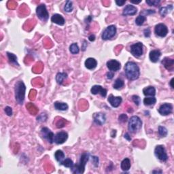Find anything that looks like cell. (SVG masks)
<instances>
[{"label": "cell", "mask_w": 174, "mask_h": 174, "mask_svg": "<svg viewBox=\"0 0 174 174\" xmlns=\"http://www.w3.org/2000/svg\"><path fill=\"white\" fill-rule=\"evenodd\" d=\"M124 71H125L126 76L129 80H135L138 79L140 77V67L134 62H127L124 66Z\"/></svg>", "instance_id": "obj_1"}, {"label": "cell", "mask_w": 174, "mask_h": 174, "mask_svg": "<svg viewBox=\"0 0 174 174\" xmlns=\"http://www.w3.org/2000/svg\"><path fill=\"white\" fill-rule=\"evenodd\" d=\"M25 91H26V87L23 81H18L16 82L14 87L15 99L20 105H22L25 100Z\"/></svg>", "instance_id": "obj_2"}, {"label": "cell", "mask_w": 174, "mask_h": 174, "mask_svg": "<svg viewBox=\"0 0 174 174\" xmlns=\"http://www.w3.org/2000/svg\"><path fill=\"white\" fill-rule=\"evenodd\" d=\"M90 158V155L88 153H83L80 157V160L79 163L74 165V167L71 169V171L74 173L80 174L83 173L85 169V166L87 163L89 161Z\"/></svg>", "instance_id": "obj_3"}, {"label": "cell", "mask_w": 174, "mask_h": 174, "mask_svg": "<svg viewBox=\"0 0 174 174\" xmlns=\"http://www.w3.org/2000/svg\"><path fill=\"white\" fill-rule=\"evenodd\" d=\"M142 127V121L140 117L133 116L131 117L128 124V129L132 133H135Z\"/></svg>", "instance_id": "obj_4"}, {"label": "cell", "mask_w": 174, "mask_h": 174, "mask_svg": "<svg viewBox=\"0 0 174 174\" xmlns=\"http://www.w3.org/2000/svg\"><path fill=\"white\" fill-rule=\"evenodd\" d=\"M36 14H37L38 18L42 21H46L48 19L49 14L44 4L38 5L36 8Z\"/></svg>", "instance_id": "obj_5"}, {"label": "cell", "mask_w": 174, "mask_h": 174, "mask_svg": "<svg viewBox=\"0 0 174 174\" xmlns=\"http://www.w3.org/2000/svg\"><path fill=\"white\" fill-rule=\"evenodd\" d=\"M116 34V27L114 25H110L106 28L102 33L101 38L103 40H108L112 38Z\"/></svg>", "instance_id": "obj_6"}, {"label": "cell", "mask_w": 174, "mask_h": 174, "mask_svg": "<svg viewBox=\"0 0 174 174\" xmlns=\"http://www.w3.org/2000/svg\"><path fill=\"white\" fill-rule=\"evenodd\" d=\"M155 155L157 158L162 161H166L168 159L167 154L165 148H164L163 146H157L155 149Z\"/></svg>", "instance_id": "obj_7"}, {"label": "cell", "mask_w": 174, "mask_h": 174, "mask_svg": "<svg viewBox=\"0 0 174 174\" xmlns=\"http://www.w3.org/2000/svg\"><path fill=\"white\" fill-rule=\"evenodd\" d=\"M130 51L135 57H140L143 54V44L137 42L131 45L130 48Z\"/></svg>", "instance_id": "obj_8"}, {"label": "cell", "mask_w": 174, "mask_h": 174, "mask_svg": "<svg viewBox=\"0 0 174 174\" xmlns=\"http://www.w3.org/2000/svg\"><path fill=\"white\" fill-rule=\"evenodd\" d=\"M155 33L159 37L163 38L168 34V28L165 24L159 23L158 25H156L155 29Z\"/></svg>", "instance_id": "obj_9"}, {"label": "cell", "mask_w": 174, "mask_h": 174, "mask_svg": "<svg viewBox=\"0 0 174 174\" xmlns=\"http://www.w3.org/2000/svg\"><path fill=\"white\" fill-rule=\"evenodd\" d=\"M41 135L44 139L46 140L50 144L54 142V135L48 128L44 127L41 129Z\"/></svg>", "instance_id": "obj_10"}, {"label": "cell", "mask_w": 174, "mask_h": 174, "mask_svg": "<svg viewBox=\"0 0 174 174\" xmlns=\"http://www.w3.org/2000/svg\"><path fill=\"white\" fill-rule=\"evenodd\" d=\"M173 111V105L171 103H164L160 106L159 109V112L163 116H167L170 114Z\"/></svg>", "instance_id": "obj_11"}, {"label": "cell", "mask_w": 174, "mask_h": 174, "mask_svg": "<svg viewBox=\"0 0 174 174\" xmlns=\"http://www.w3.org/2000/svg\"><path fill=\"white\" fill-rule=\"evenodd\" d=\"M68 138V134L65 131L58 132L54 135V142L56 144H62L65 142Z\"/></svg>", "instance_id": "obj_12"}, {"label": "cell", "mask_w": 174, "mask_h": 174, "mask_svg": "<svg viewBox=\"0 0 174 174\" xmlns=\"http://www.w3.org/2000/svg\"><path fill=\"white\" fill-rule=\"evenodd\" d=\"M93 118L95 123L100 126L103 125V124L105 122L106 120L105 114L102 112L95 113L94 114H93Z\"/></svg>", "instance_id": "obj_13"}, {"label": "cell", "mask_w": 174, "mask_h": 174, "mask_svg": "<svg viewBox=\"0 0 174 174\" xmlns=\"http://www.w3.org/2000/svg\"><path fill=\"white\" fill-rule=\"evenodd\" d=\"M91 92L93 95H97V94H100L103 97H105L106 95H107V90L104 89L100 85H95L91 88Z\"/></svg>", "instance_id": "obj_14"}, {"label": "cell", "mask_w": 174, "mask_h": 174, "mask_svg": "<svg viewBox=\"0 0 174 174\" xmlns=\"http://www.w3.org/2000/svg\"><path fill=\"white\" fill-rule=\"evenodd\" d=\"M107 67L109 70L111 71H116L120 69V62L116 61V60H110L107 62Z\"/></svg>", "instance_id": "obj_15"}, {"label": "cell", "mask_w": 174, "mask_h": 174, "mask_svg": "<svg viewBox=\"0 0 174 174\" xmlns=\"http://www.w3.org/2000/svg\"><path fill=\"white\" fill-rule=\"evenodd\" d=\"M108 102L114 107H118L122 103V97H114L113 95H110L108 97Z\"/></svg>", "instance_id": "obj_16"}, {"label": "cell", "mask_w": 174, "mask_h": 174, "mask_svg": "<svg viewBox=\"0 0 174 174\" xmlns=\"http://www.w3.org/2000/svg\"><path fill=\"white\" fill-rule=\"evenodd\" d=\"M137 12V9L133 5H127L124 8L122 15L123 16H133Z\"/></svg>", "instance_id": "obj_17"}, {"label": "cell", "mask_w": 174, "mask_h": 174, "mask_svg": "<svg viewBox=\"0 0 174 174\" xmlns=\"http://www.w3.org/2000/svg\"><path fill=\"white\" fill-rule=\"evenodd\" d=\"M162 64L169 71H173L174 67V60L172 58L165 57L162 61Z\"/></svg>", "instance_id": "obj_18"}, {"label": "cell", "mask_w": 174, "mask_h": 174, "mask_svg": "<svg viewBox=\"0 0 174 174\" xmlns=\"http://www.w3.org/2000/svg\"><path fill=\"white\" fill-rule=\"evenodd\" d=\"M161 56V52L159 50H153L150 52L149 58L150 60L153 62V63H157L158 62Z\"/></svg>", "instance_id": "obj_19"}, {"label": "cell", "mask_w": 174, "mask_h": 174, "mask_svg": "<svg viewBox=\"0 0 174 174\" xmlns=\"http://www.w3.org/2000/svg\"><path fill=\"white\" fill-rule=\"evenodd\" d=\"M51 21L52 23L57 24L58 25H63L65 23V19L61 15L58 14H54L52 17H51Z\"/></svg>", "instance_id": "obj_20"}, {"label": "cell", "mask_w": 174, "mask_h": 174, "mask_svg": "<svg viewBox=\"0 0 174 174\" xmlns=\"http://www.w3.org/2000/svg\"><path fill=\"white\" fill-rule=\"evenodd\" d=\"M85 67L88 69H93L97 65V62L93 58H89L85 61Z\"/></svg>", "instance_id": "obj_21"}, {"label": "cell", "mask_w": 174, "mask_h": 174, "mask_svg": "<svg viewBox=\"0 0 174 174\" xmlns=\"http://www.w3.org/2000/svg\"><path fill=\"white\" fill-rule=\"evenodd\" d=\"M131 161L129 158H125L123 161L121 162V165H120V167L122 171H129L131 168Z\"/></svg>", "instance_id": "obj_22"}, {"label": "cell", "mask_w": 174, "mask_h": 174, "mask_svg": "<svg viewBox=\"0 0 174 174\" xmlns=\"http://www.w3.org/2000/svg\"><path fill=\"white\" fill-rule=\"evenodd\" d=\"M143 93L146 96L155 97L156 95V89L153 87H148L143 89Z\"/></svg>", "instance_id": "obj_23"}, {"label": "cell", "mask_w": 174, "mask_h": 174, "mask_svg": "<svg viewBox=\"0 0 174 174\" xmlns=\"http://www.w3.org/2000/svg\"><path fill=\"white\" fill-rule=\"evenodd\" d=\"M67 78V74L65 72H58L56 76V81L58 85H62L64 80Z\"/></svg>", "instance_id": "obj_24"}, {"label": "cell", "mask_w": 174, "mask_h": 174, "mask_svg": "<svg viewBox=\"0 0 174 174\" xmlns=\"http://www.w3.org/2000/svg\"><path fill=\"white\" fill-rule=\"evenodd\" d=\"M54 107L57 110H61V111H65L67 110L68 109V105L65 103H63V102H58L56 101L54 104Z\"/></svg>", "instance_id": "obj_25"}, {"label": "cell", "mask_w": 174, "mask_h": 174, "mask_svg": "<svg viewBox=\"0 0 174 174\" xmlns=\"http://www.w3.org/2000/svg\"><path fill=\"white\" fill-rule=\"evenodd\" d=\"M172 10H173V5H168L166 7H161L159 12H160L161 15L164 17V16H165L168 13H169Z\"/></svg>", "instance_id": "obj_26"}, {"label": "cell", "mask_w": 174, "mask_h": 174, "mask_svg": "<svg viewBox=\"0 0 174 174\" xmlns=\"http://www.w3.org/2000/svg\"><path fill=\"white\" fill-rule=\"evenodd\" d=\"M7 56H8L9 61L10 63L12 64H14V65L19 66V64L17 62V57L15 54H13V53H10V52H7Z\"/></svg>", "instance_id": "obj_27"}, {"label": "cell", "mask_w": 174, "mask_h": 174, "mask_svg": "<svg viewBox=\"0 0 174 174\" xmlns=\"http://www.w3.org/2000/svg\"><path fill=\"white\" fill-rule=\"evenodd\" d=\"M54 157H55L56 160L58 162L61 163L63 161L64 158H65V154L61 150H56V153H54Z\"/></svg>", "instance_id": "obj_28"}, {"label": "cell", "mask_w": 174, "mask_h": 174, "mask_svg": "<svg viewBox=\"0 0 174 174\" xmlns=\"http://www.w3.org/2000/svg\"><path fill=\"white\" fill-rule=\"evenodd\" d=\"M124 82L123 80H122V79H120V78H118V79L116 80L114 84L113 87L114 89L118 90V89H122V88L124 87Z\"/></svg>", "instance_id": "obj_29"}, {"label": "cell", "mask_w": 174, "mask_h": 174, "mask_svg": "<svg viewBox=\"0 0 174 174\" xmlns=\"http://www.w3.org/2000/svg\"><path fill=\"white\" fill-rule=\"evenodd\" d=\"M60 164L62 165L65 166V167H69V168H72L74 165V162H73L72 160H71L69 158H67L65 159V160H63L61 163H60Z\"/></svg>", "instance_id": "obj_30"}, {"label": "cell", "mask_w": 174, "mask_h": 174, "mask_svg": "<svg viewBox=\"0 0 174 174\" xmlns=\"http://www.w3.org/2000/svg\"><path fill=\"white\" fill-rule=\"evenodd\" d=\"M157 99L155 97H146L144 99V103L145 105H152L156 103Z\"/></svg>", "instance_id": "obj_31"}, {"label": "cell", "mask_w": 174, "mask_h": 174, "mask_svg": "<svg viewBox=\"0 0 174 174\" xmlns=\"http://www.w3.org/2000/svg\"><path fill=\"white\" fill-rule=\"evenodd\" d=\"M69 50H70L71 54H78V53H79L80 48L76 43H74L69 46Z\"/></svg>", "instance_id": "obj_32"}, {"label": "cell", "mask_w": 174, "mask_h": 174, "mask_svg": "<svg viewBox=\"0 0 174 174\" xmlns=\"http://www.w3.org/2000/svg\"><path fill=\"white\" fill-rule=\"evenodd\" d=\"M146 21V17L144 15H139L135 19V23L138 26H141Z\"/></svg>", "instance_id": "obj_33"}, {"label": "cell", "mask_w": 174, "mask_h": 174, "mask_svg": "<svg viewBox=\"0 0 174 174\" xmlns=\"http://www.w3.org/2000/svg\"><path fill=\"white\" fill-rule=\"evenodd\" d=\"M74 6H73V3L71 1H67L65 3V7H64V10L66 12H72Z\"/></svg>", "instance_id": "obj_34"}, {"label": "cell", "mask_w": 174, "mask_h": 174, "mask_svg": "<svg viewBox=\"0 0 174 174\" xmlns=\"http://www.w3.org/2000/svg\"><path fill=\"white\" fill-rule=\"evenodd\" d=\"M168 131L167 129L165 127L163 126H159V134L161 135V137H166L167 135Z\"/></svg>", "instance_id": "obj_35"}, {"label": "cell", "mask_w": 174, "mask_h": 174, "mask_svg": "<svg viewBox=\"0 0 174 174\" xmlns=\"http://www.w3.org/2000/svg\"><path fill=\"white\" fill-rule=\"evenodd\" d=\"M146 3L148 4L149 5H151V6H157L160 3V1L159 0H146Z\"/></svg>", "instance_id": "obj_36"}, {"label": "cell", "mask_w": 174, "mask_h": 174, "mask_svg": "<svg viewBox=\"0 0 174 174\" xmlns=\"http://www.w3.org/2000/svg\"><path fill=\"white\" fill-rule=\"evenodd\" d=\"M128 120V117L126 114H122L121 115H120L118 117V120L120 122H126Z\"/></svg>", "instance_id": "obj_37"}, {"label": "cell", "mask_w": 174, "mask_h": 174, "mask_svg": "<svg viewBox=\"0 0 174 174\" xmlns=\"http://www.w3.org/2000/svg\"><path fill=\"white\" fill-rule=\"evenodd\" d=\"M132 99H133V102H134L135 105H139L140 104L141 99H140V97H138L137 95H133V96L132 97Z\"/></svg>", "instance_id": "obj_38"}, {"label": "cell", "mask_w": 174, "mask_h": 174, "mask_svg": "<svg viewBox=\"0 0 174 174\" xmlns=\"http://www.w3.org/2000/svg\"><path fill=\"white\" fill-rule=\"evenodd\" d=\"M4 110H5V114H6L8 116H11L12 115V110L10 107H9V106H7V107H5Z\"/></svg>", "instance_id": "obj_39"}, {"label": "cell", "mask_w": 174, "mask_h": 174, "mask_svg": "<svg viewBox=\"0 0 174 174\" xmlns=\"http://www.w3.org/2000/svg\"><path fill=\"white\" fill-rule=\"evenodd\" d=\"M150 29L149 28H147L144 31V36H145V37L146 38H149L150 36Z\"/></svg>", "instance_id": "obj_40"}, {"label": "cell", "mask_w": 174, "mask_h": 174, "mask_svg": "<svg viewBox=\"0 0 174 174\" xmlns=\"http://www.w3.org/2000/svg\"><path fill=\"white\" fill-rule=\"evenodd\" d=\"M63 120V119H61V120H58V122L56 124V127H57V128H61V127H63L65 125V122H63V123L62 122Z\"/></svg>", "instance_id": "obj_41"}, {"label": "cell", "mask_w": 174, "mask_h": 174, "mask_svg": "<svg viewBox=\"0 0 174 174\" xmlns=\"http://www.w3.org/2000/svg\"><path fill=\"white\" fill-rule=\"evenodd\" d=\"M92 160L93 161V163L95 167L99 165V158L97 157H92Z\"/></svg>", "instance_id": "obj_42"}, {"label": "cell", "mask_w": 174, "mask_h": 174, "mask_svg": "<svg viewBox=\"0 0 174 174\" xmlns=\"http://www.w3.org/2000/svg\"><path fill=\"white\" fill-rule=\"evenodd\" d=\"M125 3H126L125 0H116V3L118 5V6H122V5H123Z\"/></svg>", "instance_id": "obj_43"}, {"label": "cell", "mask_w": 174, "mask_h": 174, "mask_svg": "<svg viewBox=\"0 0 174 174\" xmlns=\"http://www.w3.org/2000/svg\"><path fill=\"white\" fill-rule=\"evenodd\" d=\"M143 14H154L155 13V11L153 10H144L142 12Z\"/></svg>", "instance_id": "obj_44"}, {"label": "cell", "mask_w": 174, "mask_h": 174, "mask_svg": "<svg viewBox=\"0 0 174 174\" xmlns=\"http://www.w3.org/2000/svg\"><path fill=\"white\" fill-rule=\"evenodd\" d=\"M106 76H107V79L111 80V79H112L113 77H114V73H113V72H112V71H110V72L107 73V75H106Z\"/></svg>", "instance_id": "obj_45"}, {"label": "cell", "mask_w": 174, "mask_h": 174, "mask_svg": "<svg viewBox=\"0 0 174 174\" xmlns=\"http://www.w3.org/2000/svg\"><path fill=\"white\" fill-rule=\"evenodd\" d=\"M89 40H90V41L91 42H93V41H95V35H91V36H89Z\"/></svg>", "instance_id": "obj_46"}, {"label": "cell", "mask_w": 174, "mask_h": 174, "mask_svg": "<svg viewBox=\"0 0 174 174\" xmlns=\"http://www.w3.org/2000/svg\"><path fill=\"white\" fill-rule=\"evenodd\" d=\"M124 138L127 139V140L128 141H131V137L129 136V133H125V135H124Z\"/></svg>", "instance_id": "obj_47"}, {"label": "cell", "mask_w": 174, "mask_h": 174, "mask_svg": "<svg viewBox=\"0 0 174 174\" xmlns=\"http://www.w3.org/2000/svg\"><path fill=\"white\" fill-rule=\"evenodd\" d=\"M130 2L132 3H135V4H138L142 2V0H139V1H130Z\"/></svg>", "instance_id": "obj_48"}, {"label": "cell", "mask_w": 174, "mask_h": 174, "mask_svg": "<svg viewBox=\"0 0 174 174\" xmlns=\"http://www.w3.org/2000/svg\"><path fill=\"white\" fill-rule=\"evenodd\" d=\"M173 78H172L171 80V81H170V86H171V87L172 89H173Z\"/></svg>", "instance_id": "obj_49"}, {"label": "cell", "mask_w": 174, "mask_h": 174, "mask_svg": "<svg viewBox=\"0 0 174 174\" xmlns=\"http://www.w3.org/2000/svg\"><path fill=\"white\" fill-rule=\"evenodd\" d=\"M153 173H162V171H153Z\"/></svg>", "instance_id": "obj_50"}]
</instances>
